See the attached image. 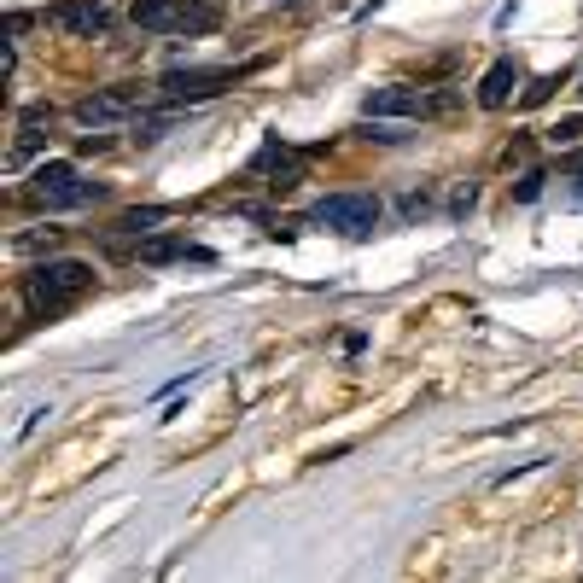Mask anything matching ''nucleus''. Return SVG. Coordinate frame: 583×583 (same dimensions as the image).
Listing matches in <instances>:
<instances>
[{
	"label": "nucleus",
	"mask_w": 583,
	"mask_h": 583,
	"mask_svg": "<svg viewBox=\"0 0 583 583\" xmlns=\"http://www.w3.org/2000/svg\"><path fill=\"white\" fill-rule=\"evenodd\" d=\"M572 205H583V187H578V193H572Z\"/></svg>",
	"instance_id": "nucleus-19"
},
{
	"label": "nucleus",
	"mask_w": 583,
	"mask_h": 583,
	"mask_svg": "<svg viewBox=\"0 0 583 583\" xmlns=\"http://www.w3.org/2000/svg\"><path fill=\"white\" fill-rule=\"evenodd\" d=\"M53 245H59V228H47V234H24L18 251H53Z\"/></svg>",
	"instance_id": "nucleus-17"
},
{
	"label": "nucleus",
	"mask_w": 583,
	"mask_h": 583,
	"mask_svg": "<svg viewBox=\"0 0 583 583\" xmlns=\"http://www.w3.org/2000/svg\"><path fill=\"white\" fill-rule=\"evenodd\" d=\"M181 257L210 263L205 245H187V240H146V245H140V263H146V269H158V263H181Z\"/></svg>",
	"instance_id": "nucleus-11"
},
{
	"label": "nucleus",
	"mask_w": 583,
	"mask_h": 583,
	"mask_svg": "<svg viewBox=\"0 0 583 583\" xmlns=\"http://www.w3.org/2000/svg\"><path fill=\"white\" fill-rule=\"evenodd\" d=\"M578 100H583V76H578Z\"/></svg>",
	"instance_id": "nucleus-20"
},
{
	"label": "nucleus",
	"mask_w": 583,
	"mask_h": 583,
	"mask_svg": "<svg viewBox=\"0 0 583 583\" xmlns=\"http://www.w3.org/2000/svg\"><path fill=\"white\" fill-rule=\"evenodd\" d=\"M304 158H309V152H292L286 140H263V146H257V158H251V170H269V175H275V187H292V181L304 175Z\"/></svg>",
	"instance_id": "nucleus-10"
},
{
	"label": "nucleus",
	"mask_w": 583,
	"mask_h": 583,
	"mask_svg": "<svg viewBox=\"0 0 583 583\" xmlns=\"http://www.w3.org/2000/svg\"><path fill=\"white\" fill-rule=\"evenodd\" d=\"M88 292H94V263H76V257H47L24 275V304L35 315H59Z\"/></svg>",
	"instance_id": "nucleus-1"
},
{
	"label": "nucleus",
	"mask_w": 583,
	"mask_h": 583,
	"mask_svg": "<svg viewBox=\"0 0 583 583\" xmlns=\"http://www.w3.org/2000/svg\"><path fill=\"white\" fill-rule=\"evenodd\" d=\"M525 82V70H519V59H496V65L479 76V105L484 111H502V105L514 100V88Z\"/></svg>",
	"instance_id": "nucleus-9"
},
{
	"label": "nucleus",
	"mask_w": 583,
	"mask_h": 583,
	"mask_svg": "<svg viewBox=\"0 0 583 583\" xmlns=\"http://www.w3.org/2000/svg\"><path fill=\"white\" fill-rule=\"evenodd\" d=\"M234 76H240V70H170V76H164V82H158V94H164V100H210V94H222V88H234Z\"/></svg>",
	"instance_id": "nucleus-8"
},
{
	"label": "nucleus",
	"mask_w": 583,
	"mask_h": 583,
	"mask_svg": "<svg viewBox=\"0 0 583 583\" xmlns=\"http://www.w3.org/2000/svg\"><path fill=\"white\" fill-rule=\"evenodd\" d=\"M129 18L146 35H210L222 24L216 0H129Z\"/></svg>",
	"instance_id": "nucleus-2"
},
{
	"label": "nucleus",
	"mask_w": 583,
	"mask_h": 583,
	"mask_svg": "<svg viewBox=\"0 0 583 583\" xmlns=\"http://www.w3.org/2000/svg\"><path fill=\"white\" fill-rule=\"evenodd\" d=\"M379 216H385V205L374 193H327V199L309 205L315 228H333V234H350V240H368L379 228Z\"/></svg>",
	"instance_id": "nucleus-4"
},
{
	"label": "nucleus",
	"mask_w": 583,
	"mask_h": 583,
	"mask_svg": "<svg viewBox=\"0 0 583 583\" xmlns=\"http://www.w3.org/2000/svg\"><path fill=\"white\" fill-rule=\"evenodd\" d=\"M170 123H181V111H164V117H140V146H152V140H164L170 135Z\"/></svg>",
	"instance_id": "nucleus-15"
},
{
	"label": "nucleus",
	"mask_w": 583,
	"mask_h": 583,
	"mask_svg": "<svg viewBox=\"0 0 583 583\" xmlns=\"http://www.w3.org/2000/svg\"><path fill=\"white\" fill-rule=\"evenodd\" d=\"M473 199H479V187H473V181H467V187H455V193H449V210H455V216H461V210H473Z\"/></svg>",
	"instance_id": "nucleus-18"
},
{
	"label": "nucleus",
	"mask_w": 583,
	"mask_h": 583,
	"mask_svg": "<svg viewBox=\"0 0 583 583\" xmlns=\"http://www.w3.org/2000/svg\"><path fill=\"white\" fill-rule=\"evenodd\" d=\"M583 140V111H572V117H560L549 129V146H578Z\"/></svg>",
	"instance_id": "nucleus-14"
},
{
	"label": "nucleus",
	"mask_w": 583,
	"mask_h": 583,
	"mask_svg": "<svg viewBox=\"0 0 583 583\" xmlns=\"http://www.w3.org/2000/svg\"><path fill=\"white\" fill-rule=\"evenodd\" d=\"M47 24L70 41H100L111 30V0H59L53 12H47Z\"/></svg>",
	"instance_id": "nucleus-7"
},
{
	"label": "nucleus",
	"mask_w": 583,
	"mask_h": 583,
	"mask_svg": "<svg viewBox=\"0 0 583 583\" xmlns=\"http://www.w3.org/2000/svg\"><path fill=\"white\" fill-rule=\"evenodd\" d=\"M554 88H566V70H554V76H537V82L519 94V105H525V111H537V105L554 100Z\"/></svg>",
	"instance_id": "nucleus-13"
},
{
	"label": "nucleus",
	"mask_w": 583,
	"mask_h": 583,
	"mask_svg": "<svg viewBox=\"0 0 583 583\" xmlns=\"http://www.w3.org/2000/svg\"><path fill=\"white\" fill-rule=\"evenodd\" d=\"M158 222H170V205H135V210H123L111 228H117V234H152Z\"/></svg>",
	"instance_id": "nucleus-12"
},
{
	"label": "nucleus",
	"mask_w": 583,
	"mask_h": 583,
	"mask_svg": "<svg viewBox=\"0 0 583 583\" xmlns=\"http://www.w3.org/2000/svg\"><path fill=\"white\" fill-rule=\"evenodd\" d=\"M426 111H444V100H432L426 88H409V82H391V88H374L362 100V117H391V123H414Z\"/></svg>",
	"instance_id": "nucleus-6"
},
{
	"label": "nucleus",
	"mask_w": 583,
	"mask_h": 583,
	"mask_svg": "<svg viewBox=\"0 0 583 583\" xmlns=\"http://www.w3.org/2000/svg\"><path fill=\"white\" fill-rule=\"evenodd\" d=\"M135 105H140L135 88H94V94H82V100L70 105V117H76V129L105 135V129L129 123V117H135Z\"/></svg>",
	"instance_id": "nucleus-5"
},
{
	"label": "nucleus",
	"mask_w": 583,
	"mask_h": 583,
	"mask_svg": "<svg viewBox=\"0 0 583 583\" xmlns=\"http://www.w3.org/2000/svg\"><path fill=\"white\" fill-rule=\"evenodd\" d=\"M543 181H549V170H525L514 181V199L519 205H531V199H543Z\"/></svg>",
	"instance_id": "nucleus-16"
},
{
	"label": "nucleus",
	"mask_w": 583,
	"mask_h": 583,
	"mask_svg": "<svg viewBox=\"0 0 583 583\" xmlns=\"http://www.w3.org/2000/svg\"><path fill=\"white\" fill-rule=\"evenodd\" d=\"M24 199L41 205V210H82V205H100V199H105V181H82L76 164L53 158V164H41V170L30 175Z\"/></svg>",
	"instance_id": "nucleus-3"
}]
</instances>
